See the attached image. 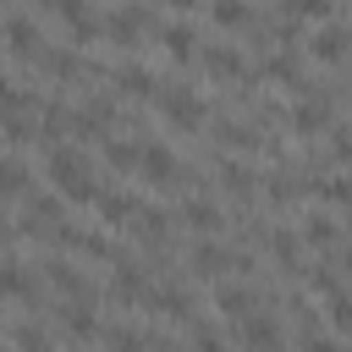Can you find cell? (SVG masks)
I'll return each instance as SVG.
<instances>
[{"mask_svg": "<svg viewBox=\"0 0 352 352\" xmlns=\"http://www.w3.org/2000/svg\"><path fill=\"white\" fill-rule=\"evenodd\" d=\"M44 165H50V176H55V192L66 198V204H99V182H94V170H88V154L77 148V143H50L44 148Z\"/></svg>", "mask_w": 352, "mask_h": 352, "instance_id": "6da1fadb", "label": "cell"}, {"mask_svg": "<svg viewBox=\"0 0 352 352\" xmlns=\"http://www.w3.org/2000/svg\"><path fill=\"white\" fill-rule=\"evenodd\" d=\"M154 110L176 126V132H198L209 121V104L198 99V88H182V82H160L154 88Z\"/></svg>", "mask_w": 352, "mask_h": 352, "instance_id": "7a4b0ae2", "label": "cell"}, {"mask_svg": "<svg viewBox=\"0 0 352 352\" xmlns=\"http://www.w3.org/2000/svg\"><path fill=\"white\" fill-rule=\"evenodd\" d=\"M154 28H160V22H154L148 6H116V11L104 16V38H110L116 50H138V38L154 33Z\"/></svg>", "mask_w": 352, "mask_h": 352, "instance_id": "3957f363", "label": "cell"}, {"mask_svg": "<svg viewBox=\"0 0 352 352\" xmlns=\"http://www.w3.org/2000/svg\"><path fill=\"white\" fill-rule=\"evenodd\" d=\"M352 55V28H341V22H319L314 33H308V60H319V66H341Z\"/></svg>", "mask_w": 352, "mask_h": 352, "instance_id": "277c9868", "label": "cell"}, {"mask_svg": "<svg viewBox=\"0 0 352 352\" xmlns=\"http://www.w3.org/2000/svg\"><path fill=\"white\" fill-rule=\"evenodd\" d=\"M138 176H143L148 187H176L187 170L176 165V154H170L165 143H143V148H138Z\"/></svg>", "mask_w": 352, "mask_h": 352, "instance_id": "5b68a950", "label": "cell"}, {"mask_svg": "<svg viewBox=\"0 0 352 352\" xmlns=\"http://www.w3.org/2000/svg\"><path fill=\"white\" fill-rule=\"evenodd\" d=\"M66 220V198L60 192H28V220L16 226L22 236H50Z\"/></svg>", "mask_w": 352, "mask_h": 352, "instance_id": "8992f818", "label": "cell"}, {"mask_svg": "<svg viewBox=\"0 0 352 352\" xmlns=\"http://www.w3.org/2000/svg\"><path fill=\"white\" fill-rule=\"evenodd\" d=\"M55 16H60V28L72 33V44H94V38H104V16H94L88 0H55Z\"/></svg>", "mask_w": 352, "mask_h": 352, "instance_id": "52a82bcc", "label": "cell"}, {"mask_svg": "<svg viewBox=\"0 0 352 352\" xmlns=\"http://www.w3.org/2000/svg\"><path fill=\"white\" fill-rule=\"evenodd\" d=\"M187 270H192L198 280H226V275L236 270V253L204 236V242H192V253H187Z\"/></svg>", "mask_w": 352, "mask_h": 352, "instance_id": "ba28073f", "label": "cell"}, {"mask_svg": "<svg viewBox=\"0 0 352 352\" xmlns=\"http://www.w3.org/2000/svg\"><path fill=\"white\" fill-rule=\"evenodd\" d=\"M198 66H204L209 82H242V77H248L242 50H231V44H209V50H198Z\"/></svg>", "mask_w": 352, "mask_h": 352, "instance_id": "9c48e42d", "label": "cell"}, {"mask_svg": "<svg viewBox=\"0 0 352 352\" xmlns=\"http://www.w3.org/2000/svg\"><path fill=\"white\" fill-rule=\"evenodd\" d=\"M286 126H292L297 138H319V132H330V94L297 99V104H292V116H286Z\"/></svg>", "mask_w": 352, "mask_h": 352, "instance_id": "30bf717a", "label": "cell"}, {"mask_svg": "<svg viewBox=\"0 0 352 352\" xmlns=\"http://www.w3.org/2000/svg\"><path fill=\"white\" fill-rule=\"evenodd\" d=\"M0 44H6L16 60L33 66V60H38V22H33V16H6V22H0Z\"/></svg>", "mask_w": 352, "mask_h": 352, "instance_id": "8fae6325", "label": "cell"}, {"mask_svg": "<svg viewBox=\"0 0 352 352\" xmlns=\"http://www.w3.org/2000/svg\"><path fill=\"white\" fill-rule=\"evenodd\" d=\"M214 182H220V192H226L231 204H253V198H258V176H253L242 160H220V165H214Z\"/></svg>", "mask_w": 352, "mask_h": 352, "instance_id": "7c38bea8", "label": "cell"}, {"mask_svg": "<svg viewBox=\"0 0 352 352\" xmlns=\"http://www.w3.org/2000/svg\"><path fill=\"white\" fill-rule=\"evenodd\" d=\"M110 297H116L121 308H132V302H148V280H143V270H132V258H126V253L110 264Z\"/></svg>", "mask_w": 352, "mask_h": 352, "instance_id": "4fadbf2b", "label": "cell"}, {"mask_svg": "<svg viewBox=\"0 0 352 352\" xmlns=\"http://www.w3.org/2000/svg\"><path fill=\"white\" fill-rule=\"evenodd\" d=\"M110 88H116V99H154V88H160V77L148 72V66H116L110 72Z\"/></svg>", "mask_w": 352, "mask_h": 352, "instance_id": "5bb4252c", "label": "cell"}, {"mask_svg": "<svg viewBox=\"0 0 352 352\" xmlns=\"http://www.w3.org/2000/svg\"><path fill=\"white\" fill-rule=\"evenodd\" d=\"M154 38H160V50H165L176 66H187V60L198 55V33H192L187 22H160V28H154Z\"/></svg>", "mask_w": 352, "mask_h": 352, "instance_id": "9a60e30c", "label": "cell"}, {"mask_svg": "<svg viewBox=\"0 0 352 352\" xmlns=\"http://www.w3.org/2000/svg\"><path fill=\"white\" fill-rule=\"evenodd\" d=\"M99 220H104V231H132V220H138V209H143V198H126V192H99Z\"/></svg>", "mask_w": 352, "mask_h": 352, "instance_id": "2e32d148", "label": "cell"}, {"mask_svg": "<svg viewBox=\"0 0 352 352\" xmlns=\"http://www.w3.org/2000/svg\"><path fill=\"white\" fill-rule=\"evenodd\" d=\"M302 192H314V182H308V176H292V170L264 176V198H270V209H292Z\"/></svg>", "mask_w": 352, "mask_h": 352, "instance_id": "e0dca14e", "label": "cell"}, {"mask_svg": "<svg viewBox=\"0 0 352 352\" xmlns=\"http://www.w3.org/2000/svg\"><path fill=\"white\" fill-rule=\"evenodd\" d=\"M214 143H220V148H231V154H253V148H264V138H258L248 121H231V116H226V121H214Z\"/></svg>", "mask_w": 352, "mask_h": 352, "instance_id": "ac0fdd59", "label": "cell"}, {"mask_svg": "<svg viewBox=\"0 0 352 352\" xmlns=\"http://www.w3.org/2000/svg\"><path fill=\"white\" fill-rule=\"evenodd\" d=\"M182 220H187L192 231H204V236H214V231L226 226V209H220L214 198H182Z\"/></svg>", "mask_w": 352, "mask_h": 352, "instance_id": "d6986e66", "label": "cell"}, {"mask_svg": "<svg viewBox=\"0 0 352 352\" xmlns=\"http://www.w3.org/2000/svg\"><path fill=\"white\" fill-rule=\"evenodd\" d=\"M264 242H270V258H275L280 270H302V236H297V231L275 226V231H270Z\"/></svg>", "mask_w": 352, "mask_h": 352, "instance_id": "ffe728a7", "label": "cell"}, {"mask_svg": "<svg viewBox=\"0 0 352 352\" xmlns=\"http://www.w3.org/2000/svg\"><path fill=\"white\" fill-rule=\"evenodd\" d=\"M258 302H253V292L248 286H231V280H214V314H226V319H242V314H253Z\"/></svg>", "mask_w": 352, "mask_h": 352, "instance_id": "44dd1931", "label": "cell"}, {"mask_svg": "<svg viewBox=\"0 0 352 352\" xmlns=\"http://www.w3.org/2000/svg\"><path fill=\"white\" fill-rule=\"evenodd\" d=\"M143 308H148V314H165V319H192V297H187L182 286H160V292H148Z\"/></svg>", "mask_w": 352, "mask_h": 352, "instance_id": "7402d4cb", "label": "cell"}, {"mask_svg": "<svg viewBox=\"0 0 352 352\" xmlns=\"http://www.w3.org/2000/svg\"><path fill=\"white\" fill-rule=\"evenodd\" d=\"M0 297H16V302H33L38 297V280L28 264H0Z\"/></svg>", "mask_w": 352, "mask_h": 352, "instance_id": "603a6c76", "label": "cell"}, {"mask_svg": "<svg viewBox=\"0 0 352 352\" xmlns=\"http://www.w3.org/2000/svg\"><path fill=\"white\" fill-rule=\"evenodd\" d=\"M132 231H138L148 248H165V236H170V214H165V209H154V204H143V209H138V220H132Z\"/></svg>", "mask_w": 352, "mask_h": 352, "instance_id": "cb8c5ba5", "label": "cell"}, {"mask_svg": "<svg viewBox=\"0 0 352 352\" xmlns=\"http://www.w3.org/2000/svg\"><path fill=\"white\" fill-rule=\"evenodd\" d=\"M50 286H55L60 297H94L88 275H82V270H72L66 258H50Z\"/></svg>", "mask_w": 352, "mask_h": 352, "instance_id": "d4e9b609", "label": "cell"}, {"mask_svg": "<svg viewBox=\"0 0 352 352\" xmlns=\"http://www.w3.org/2000/svg\"><path fill=\"white\" fill-rule=\"evenodd\" d=\"M138 148H143V143H126V138H110V132L99 138V154H104V165H110V170H126V176L138 170Z\"/></svg>", "mask_w": 352, "mask_h": 352, "instance_id": "484cf974", "label": "cell"}, {"mask_svg": "<svg viewBox=\"0 0 352 352\" xmlns=\"http://www.w3.org/2000/svg\"><path fill=\"white\" fill-rule=\"evenodd\" d=\"M28 165L16 154H0V198H28Z\"/></svg>", "mask_w": 352, "mask_h": 352, "instance_id": "4316f807", "label": "cell"}, {"mask_svg": "<svg viewBox=\"0 0 352 352\" xmlns=\"http://www.w3.org/2000/svg\"><path fill=\"white\" fill-rule=\"evenodd\" d=\"M248 346H275L280 341V324L275 319H264V314H242V330H236Z\"/></svg>", "mask_w": 352, "mask_h": 352, "instance_id": "83f0119b", "label": "cell"}, {"mask_svg": "<svg viewBox=\"0 0 352 352\" xmlns=\"http://www.w3.org/2000/svg\"><path fill=\"white\" fill-rule=\"evenodd\" d=\"M302 242H308V248H336V242H341V226H336L330 214H308V220H302Z\"/></svg>", "mask_w": 352, "mask_h": 352, "instance_id": "f1b7e54d", "label": "cell"}, {"mask_svg": "<svg viewBox=\"0 0 352 352\" xmlns=\"http://www.w3.org/2000/svg\"><path fill=\"white\" fill-rule=\"evenodd\" d=\"M209 16H214V28H248L253 22V6L248 0H214Z\"/></svg>", "mask_w": 352, "mask_h": 352, "instance_id": "f546056e", "label": "cell"}, {"mask_svg": "<svg viewBox=\"0 0 352 352\" xmlns=\"http://www.w3.org/2000/svg\"><path fill=\"white\" fill-rule=\"evenodd\" d=\"M336 6L330 0H280V16H297V22H324Z\"/></svg>", "mask_w": 352, "mask_h": 352, "instance_id": "4dcf8cb0", "label": "cell"}, {"mask_svg": "<svg viewBox=\"0 0 352 352\" xmlns=\"http://www.w3.org/2000/svg\"><path fill=\"white\" fill-rule=\"evenodd\" d=\"M314 198H324V204H352V176H319V182H314Z\"/></svg>", "mask_w": 352, "mask_h": 352, "instance_id": "1f68e13d", "label": "cell"}, {"mask_svg": "<svg viewBox=\"0 0 352 352\" xmlns=\"http://www.w3.org/2000/svg\"><path fill=\"white\" fill-rule=\"evenodd\" d=\"M330 165H352V126H330Z\"/></svg>", "mask_w": 352, "mask_h": 352, "instance_id": "d6a6232c", "label": "cell"}, {"mask_svg": "<svg viewBox=\"0 0 352 352\" xmlns=\"http://www.w3.org/2000/svg\"><path fill=\"white\" fill-rule=\"evenodd\" d=\"M330 319H336V330H352V292H330Z\"/></svg>", "mask_w": 352, "mask_h": 352, "instance_id": "836d02e7", "label": "cell"}, {"mask_svg": "<svg viewBox=\"0 0 352 352\" xmlns=\"http://www.w3.org/2000/svg\"><path fill=\"white\" fill-rule=\"evenodd\" d=\"M308 292L330 297V292H341V275H336V270H308Z\"/></svg>", "mask_w": 352, "mask_h": 352, "instance_id": "e575fe53", "label": "cell"}, {"mask_svg": "<svg viewBox=\"0 0 352 352\" xmlns=\"http://www.w3.org/2000/svg\"><path fill=\"white\" fill-rule=\"evenodd\" d=\"M11 341H16V346H44L50 336H44L38 324H16V330H11Z\"/></svg>", "mask_w": 352, "mask_h": 352, "instance_id": "d590c367", "label": "cell"}, {"mask_svg": "<svg viewBox=\"0 0 352 352\" xmlns=\"http://www.w3.org/2000/svg\"><path fill=\"white\" fill-rule=\"evenodd\" d=\"M148 6H170V11H192L198 0H148Z\"/></svg>", "mask_w": 352, "mask_h": 352, "instance_id": "8d00e7d4", "label": "cell"}, {"mask_svg": "<svg viewBox=\"0 0 352 352\" xmlns=\"http://www.w3.org/2000/svg\"><path fill=\"white\" fill-rule=\"evenodd\" d=\"M33 6H55V0H33Z\"/></svg>", "mask_w": 352, "mask_h": 352, "instance_id": "74e56055", "label": "cell"}, {"mask_svg": "<svg viewBox=\"0 0 352 352\" xmlns=\"http://www.w3.org/2000/svg\"><path fill=\"white\" fill-rule=\"evenodd\" d=\"M0 336H6V324H0Z\"/></svg>", "mask_w": 352, "mask_h": 352, "instance_id": "f35d334b", "label": "cell"}, {"mask_svg": "<svg viewBox=\"0 0 352 352\" xmlns=\"http://www.w3.org/2000/svg\"><path fill=\"white\" fill-rule=\"evenodd\" d=\"M0 6H6V0H0Z\"/></svg>", "mask_w": 352, "mask_h": 352, "instance_id": "ab89813d", "label": "cell"}]
</instances>
